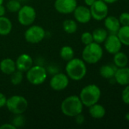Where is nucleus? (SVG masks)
Segmentation results:
<instances>
[{
  "label": "nucleus",
  "mask_w": 129,
  "mask_h": 129,
  "mask_svg": "<svg viewBox=\"0 0 129 129\" xmlns=\"http://www.w3.org/2000/svg\"><path fill=\"white\" fill-rule=\"evenodd\" d=\"M65 69L68 77L74 81L83 79L87 72L86 63L82 59L78 57H74L67 61Z\"/></svg>",
  "instance_id": "f257e3e1"
},
{
  "label": "nucleus",
  "mask_w": 129,
  "mask_h": 129,
  "mask_svg": "<svg viewBox=\"0 0 129 129\" xmlns=\"http://www.w3.org/2000/svg\"><path fill=\"white\" fill-rule=\"evenodd\" d=\"M84 105L78 95L65 98L61 104L62 113L68 117H75L82 113Z\"/></svg>",
  "instance_id": "f03ea898"
},
{
  "label": "nucleus",
  "mask_w": 129,
  "mask_h": 129,
  "mask_svg": "<svg viewBox=\"0 0 129 129\" xmlns=\"http://www.w3.org/2000/svg\"><path fill=\"white\" fill-rule=\"evenodd\" d=\"M79 98L83 105L89 107L99 102L101 98V90L95 84L87 85L81 89Z\"/></svg>",
  "instance_id": "7ed1b4c3"
},
{
  "label": "nucleus",
  "mask_w": 129,
  "mask_h": 129,
  "mask_svg": "<svg viewBox=\"0 0 129 129\" xmlns=\"http://www.w3.org/2000/svg\"><path fill=\"white\" fill-rule=\"evenodd\" d=\"M103 49L100 44L93 42L86 45L82 51V60L88 64H95L103 57Z\"/></svg>",
  "instance_id": "20e7f679"
},
{
  "label": "nucleus",
  "mask_w": 129,
  "mask_h": 129,
  "mask_svg": "<svg viewBox=\"0 0 129 129\" xmlns=\"http://www.w3.org/2000/svg\"><path fill=\"white\" fill-rule=\"evenodd\" d=\"M5 107L14 115L24 114L28 107V101L21 95H13L7 98Z\"/></svg>",
  "instance_id": "39448f33"
},
{
  "label": "nucleus",
  "mask_w": 129,
  "mask_h": 129,
  "mask_svg": "<svg viewBox=\"0 0 129 129\" xmlns=\"http://www.w3.org/2000/svg\"><path fill=\"white\" fill-rule=\"evenodd\" d=\"M47 76L46 69L41 65H33L26 72L27 80L33 85H40L44 83L47 79Z\"/></svg>",
  "instance_id": "423d86ee"
},
{
  "label": "nucleus",
  "mask_w": 129,
  "mask_h": 129,
  "mask_svg": "<svg viewBox=\"0 0 129 129\" xmlns=\"http://www.w3.org/2000/svg\"><path fill=\"white\" fill-rule=\"evenodd\" d=\"M36 18V11L35 8L29 5L21 7L17 11V20L19 23L24 26L32 25Z\"/></svg>",
  "instance_id": "0eeeda50"
},
{
  "label": "nucleus",
  "mask_w": 129,
  "mask_h": 129,
  "mask_svg": "<svg viewBox=\"0 0 129 129\" xmlns=\"http://www.w3.org/2000/svg\"><path fill=\"white\" fill-rule=\"evenodd\" d=\"M46 31L41 26L30 25L24 33L25 40L30 44H37L42 42L46 37Z\"/></svg>",
  "instance_id": "6e6552de"
},
{
  "label": "nucleus",
  "mask_w": 129,
  "mask_h": 129,
  "mask_svg": "<svg viewBox=\"0 0 129 129\" xmlns=\"http://www.w3.org/2000/svg\"><path fill=\"white\" fill-rule=\"evenodd\" d=\"M90 11L92 18L98 21L103 20L108 16V4L103 0H96L95 2L90 7Z\"/></svg>",
  "instance_id": "1a4fd4ad"
},
{
  "label": "nucleus",
  "mask_w": 129,
  "mask_h": 129,
  "mask_svg": "<svg viewBox=\"0 0 129 129\" xmlns=\"http://www.w3.org/2000/svg\"><path fill=\"white\" fill-rule=\"evenodd\" d=\"M69 85V78L62 73H57L51 77L49 80L50 88L56 91H62L67 88Z\"/></svg>",
  "instance_id": "9d476101"
},
{
  "label": "nucleus",
  "mask_w": 129,
  "mask_h": 129,
  "mask_svg": "<svg viewBox=\"0 0 129 129\" xmlns=\"http://www.w3.org/2000/svg\"><path fill=\"white\" fill-rule=\"evenodd\" d=\"M77 6V0H55L54 2L55 9L62 14L73 13Z\"/></svg>",
  "instance_id": "9b49d317"
},
{
  "label": "nucleus",
  "mask_w": 129,
  "mask_h": 129,
  "mask_svg": "<svg viewBox=\"0 0 129 129\" xmlns=\"http://www.w3.org/2000/svg\"><path fill=\"white\" fill-rule=\"evenodd\" d=\"M103 43L106 51L111 54H115L116 53L120 51L122 47V43L116 34L108 35Z\"/></svg>",
  "instance_id": "f8f14e48"
},
{
  "label": "nucleus",
  "mask_w": 129,
  "mask_h": 129,
  "mask_svg": "<svg viewBox=\"0 0 129 129\" xmlns=\"http://www.w3.org/2000/svg\"><path fill=\"white\" fill-rule=\"evenodd\" d=\"M75 20L80 23H87L90 21L92 17L90 8L85 5H78L73 11Z\"/></svg>",
  "instance_id": "ddd939ff"
},
{
  "label": "nucleus",
  "mask_w": 129,
  "mask_h": 129,
  "mask_svg": "<svg viewBox=\"0 0 129 129\" xmlns=\"http://www.w3.org/2000/svg\"><path fill=\"white\" fill-rule=\"evenodd\" d=\"M16 69L23 73H26L33 65V60L31 56L28 54H20L15 60Z\"/></svg>",
  "instance_id": "4468645a"
},
{
  "label": "nucleus",
  "mask_w": 129,
  "mask_h": 129,
  "mask_svg": "<svg viewBox=\"0 0 129 129\" xmlns=\"http://www.w3.org/2000/svg\"><path fill=\"white\" fill-rule=\"evenodd\" d=\"M114 79L116 82L120 85L125 86L129 85V67H125L121 68H117Z\"/></svg>",
  "instance_id": "2eb2a0df"
},
{
  "label": "nucleus",
  "mask_w": 129,
  "mask_h": 129,
  "mask_svg": "<svg viewBox=\"0 0 129 129\" xmlns=\"http://www.w3.org/2000/svg\"><path fill=\"white\" fill-rule=\"evenodd\" d=\"M104 26L109 34H116L121 27V24L116 17L107 16L104 19Z\"/></svg>",
  "instance_id": "dca6fc26"
},
{
  "label": "nucleus",
  "mask_w": 129,
  "mask_h": 129,
  "mask_svg": "<svg viewBox=\"0 0 129 129\" xmlns=\"http://www.w3.org/2000/svg\"><path fill=\"white\" fill-rule=\"evenodd\" d=\"M15 61L11 58H4L0 61V70L5 75H11L16 70Z\"/></svg>",
  "instance_id": "f3484780"
},
{
  "label": "nucleus",
  "mask_w": 129,
  "mask_h": 129,
  "mask_svg": "<svg viewBox=\"0 0 129 129\" xmlns=\"http://www.w3.org/2000/svg\"><path fill=\"white\" fill-rule=\"evenodd\" d=\"M106 111L105 107L98 103L89 107V114L93 119H101L106 116Z\"/></svg>",
  "instance_id": "a211bd4d"
},
{
  "label": "nucleus",
  "mask_w": 129,
  "mask_h": 129,
  "mask_svg": "<svg viewBox=\"0 0 129 129\" xmlns=\"http://www.w3.org/2000/svg\"><path fill=\"white\" fill-rule=\"evenodd\" d=\"M12 23L9 18L2 16L0 17V36H5L11 33L12 30Z\"/></svg>",
  "instance_id": "6ab92c4d"
},
{
  "label": "nucleus",
  "mask_w": 129,
  "mask_h": 129,
  "mask_svg": "<svg viewBox=\"0 0 129 129\" xmlns=\"http://www.w3.org/2000/svg\"><path fill=\"white\" fill-rule=\"evenodd\" d=\"M117 67L113 64H105L100 68V75L106 79L114 78Z\"/></svg>",
  "instance_id": "aec40b11"
},
{
  "label": "nucleus",
  "mask_w": 129,
  "mask_h": 129,
  "mask_svg": "<svg viewBox=\"0 0 129 129\" xmlns=\"http://www.w3.org/2000/svg\"><path fill=\"white\" fill-rule=\"evenodd\" d=\"M113 55V63L117 68L127 67L128 63V57L126 54L122 51H119Z\"/></svg>",
  "instance_id": "412c9836"
},
{
  "label": "nucleus",
  "mask_w": 129,
  "mask_h": 129,
  "mask_svg": "<svg viewBox=\"0 0 129 129\" xmlns=\"http://www.w3.org/2000/svg\"><path fill=\"white\" fill-rule=\"evenodd\" d=\"M108 35V31L104 28H97L92 32L94 42L98 44L103 43L106 39L107 38Z\"/></svg>",
  "instance_id": "4be33fe9"
},
{
  "label": "nucleus",
  "mask_w": 129,
  "mask_h": 129,
  "mask_svg": "<svg viewBox=\"0 0 129 129\" xmlns=\"http://www.w3.org/2000/svg\"><path fill=\"white\" fill-rule=\"evenodd\" d=\"M116 35L118 36L122 45L129 46V25L121 26Z\"/></svg>",
  "instance_id": "5701e85b"
},
{
  "label": "nucleus",
  "mask_w": 129,
  "mask_h": 129,
  "mask_svg": "<svg viewBox=\"0 0 129 129\" xmlns=\"http://www.w3.org/2000/svg\"><path fill=\"white\" fill-rule=\"evenodd\" d=\"M59 55L62 60L68 61L75 57V51L72 47L69 45H64L60 49Z\"/></svg>",
  "instance_id": "b1692460"
},
{
  "label": "nucleus",
  "mask_w": 129,
  "mask_h": 129,
  "mask_svg": "<svg viewBox=\"0 0 129 129\" xmlns=\"http://www.w3.org/2000/svg\"><path fill=\"white\" fill-rule=\"evenodd\" d=\"M62 27L64 31L68 34H74L78 30L77 21L72 19H67L64 20L62 23Z\"/></svg>",
  "instance_id": "393cba45"
},
{
  "label": "nucleus",
  "mask_w": 129,
  "mask_h": 129,
  "mask_svg": "<svg viewBox=\"0 0 129 129\" xmlns=\"http://www.w3.org/2000/svg\"><path fill=\"white\" fill-rule=\"evenodd\" d=\"M23 73H24L23 72L16 70L13 73L11 74V79H10L11 83L13 85H20L24 79V74Z\"/></svg>",
  "instance_id": "a878e982"
},
{
  "label": "nucleus",
  "mask_w": 129,
  "mask_h": 129,
  "mask_svg": "<svg viewBox=\"0 0 129 129\" xmlns=\"http://www.w3.org/2000/svg\"><path fill=\"white\" fill-rule=\"evenodd\" d=\"M21 7V2L19 0H8L6 3V9L12 13L17 12Z\"/></svg>",
  "instance_id": "bb28decb"
},
{
  "label": "nucleus",
  "mask_w": 129,
  "mask_h": 129,
  "mask_svg": "<svg viewBox=\"0 0 129 129\" xmlns=\"http://www.w3.org/2000/svg\"><path fill=\"white\" fill-rule=\"evenodd\" d=\"M15 116L13 118L12 121H11V124L16 128H21L24 125V117L23 116V114H17V115H14Z\"/></svg>",
  "instance_id": "cd10ccee"
},
{
  "label": "nucleus",
  "mask_w": 129,
  "mask_h": 129,
  "mask_svg": "<svg viewBox=\"0 0 129 129\" xmlns=\"http://www.w3.org/2000/svg\"><path fill=\"white\" fill-rule=\"evenodd\" d=\"M81 42L86 45H88L91 42H94V39H93V36H92V33L90 32H84L81 34Z\"/></svg>",
  "instance_id": "c85d7f7f"
},
{
  "label": "nucleus",
  "mask_w": 129,
  "mask_h": 129,
  "mask_svg": "<svg viewBox=\"0 0 129 129\" xmlns=\"http://www.w3.org/2000/svg\"><path fill=\"white\" fill-rule=\"evenodd\" d=\"M121 26L129 25V12H122L119 17Z\"/></svg>",
  "instance_id": "c756f323"
},
{
  "label": "nucleus",
  "mask_w": 129,
  "mask_h": 129,
  "mask_svg": "<svg viewBox=\"0 0 129 129\" xmlns=\"http://www.w3.org/2000/svg\"><path fill=\"white\" fill-rule=\"evenodd\" d=\"M122 100L123 103L129 105V85H125L122 91Z\"/></svg>",
  "instance_id": "7c9ffc66"
},
{
  "label": "nucleus",
  "mask_w": 129,
  "mask_h": 129,
  "mask_svg": "<svg viewBox=\"0 0 129 129\" xmlns=\"http://www.w3.org/2000/svg\"><path fill=\"white\" fill-rule=\"evenodd\" d=\"M75 122L78 125H82L85 122V117L82 114V113L78 114V115H77L76 116H75Z\"/></svg>",
  "instance_id": "2f4dec72"
},
{
  "label": "nucleus",
  "mask_w": 129,
  "mask_h": 129,
  "mask_svg": "<svg viewBox=\"0 0 129 129\" xmlns=\"http://www.w3.org/2000/svg\"><path fill=\"white\" fill-rule=\"evenodd\" d=\"M6 101H7V98L6 96L0 92V109L5 107L6 104Z\"/></svg>",
  "instance_id": "473e14b6"
},
{
  "label": "nucleus",
  "mask_w": 129,
  "mask_h": 129,
  "mask_svg": "<svg viewBox=\"0 0 129 129\" xmlns=\"http://www.w3.org/2000/svg\"><path fill=\"white\" fill-rule=\"evenodd\" d=\"M47 73H49L50 74L52 75H54L57 73H59V70H58V67L54 66V65H51L48 67V70H46Z\"/></svg>",
  "instance_id": "72a5a7b5"
},
{
  "label": "nucleus",
  "mask_w": 129,
  "mask_h": 129,
  "mask_svg": "<svg viewBox=\"0 0 129 129\" xmlns=\"http://www.w3.org/2000/svg\"><path fill=\"white\" fill-rule=\"evenodd\" d=\"M5 128H8V129H17L11 123H5L3 125H2L0 126V129H5Z\"/></svg>",
  "instance_id": "f704fd0d"
},
{
  "label": "nucleus",
  "mask_w": 129,
  "mask_h": 129,
  "mask_svg": "<svg viewBox=\"0 0 129 129\" xmlns=\"http://www.w3.org/2000/svg\"><path fill=\"white\" fill-rule=\"evenodd\" d=\"M6 13V8L5 6L2 5H0V17H2V16H5Z\"/></svg>",
  "instance_id": "c9c22d12"
},
{
  "label": "nucleus",
  "mask_w": 129,
  "mask_h": 129,
  "mask_svg": "<svg viewBox=\"0 0 129 129\" xmlns=\"http://www.w3.org/2000/svg\"><path fill=\"white\" fill-rule=\"evenodd\" d=\"M96 0H84V3L86 5V6L87 7H90L94 2H95Z\"/></svg>",
  "instance_id": "e433bc0d"
},
{
  "label": "nucleus",
  "mask_w": 129,
  "mask_h": 129,
  "mask_svg": "<svg viewBox=\"0 0 129 129\" xmlns=\"http://www.w3.org/2000/svg\"><path fill=\"white\" fill-rule=\"evenodd\" d=\"M103 2H105L106 4H113L115 2H116L118 0H103Z\"/></svg>",
  "instance_id": "4c0bfd02"
},
{
  "label": "nucleus",
  "mask_w": 129,
  "mask_h": 129,
  "mask_svg": "<svg viewBox=\"0 0 129 129\" xmlns=\"http://www.w3.org/2000/svg\"><path fill=\"white\" fill-rule=\"evenodd\" d=\"M125 119L129 121V113H127V114L125 115Z\"/></svg>",
  "instance_id": "58836bf2"
},
{
  "label": "nucleus",
  "mask_w": 129,
  "mask_h": 129,
  "mask_svg": "<svg viewBox=\"0 0 129 129\" xmlns=\"http://www.w3.org/2000/svg\"><path fill=\"white\" fill-rule=\"evenodd\" d=\"M4 2V0H0V5H2Z\"/></svg>",
  "instance_id": "ea45409f"
}]
</instances>
